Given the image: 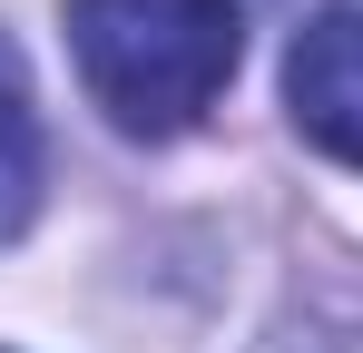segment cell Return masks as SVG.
Returning a JSON list of instances; mask_svg holds the SVG:
<instances>
[{
	"label": "cell",
	"instance_id": "6da1fadb",
	"mask_svg": "<svg viewBox=\"0 0 363 353\" xmlns=\"http://www.w3.org/2000/svg\"><path fill=\"white\" fill-rule=\"evenodd\" d=\"M69 50L108 128L177 138L236 79L245 10L236 0H69Z\"/></svg>",
	"mask_w": 363,
	"mask_h": 353
},
{
	"label": "cell",
	"instance_id": "7a4b0ae2",
	"mask_svg": "<svg viewBox=\"0 0 363 353\" xmlns=\"http://www.w3.org/2000/svg\"><path fill=\"white\" fill-rule=\"evenodd\" d=\"M285 108H295V128L324 157L363 167V10H314L295 30V50H285Z\"/></svg>",
	"mask_w": 363,
	"mask_h": 353
},
{
	"label": "cell",
	"instance_id": "3957f363",
	"mask_svg": "<svg viewBox=\"0 0 363 353\" xmlns=\"http://www.w3.org/2000/svg\"><path fill=\"white\" fill-rule=\"evenodd\" d=\"M40 216V108H30V69L0 40V245Z\"/></svg>",
	"mask_w": 363,
	"mask_h": 353
}]
</instances>
